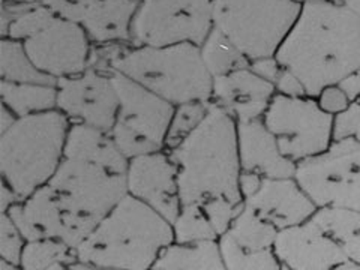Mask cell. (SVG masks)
<instances>
[{
	"mask_svg": "<svg viewBox=\"0 0 360 270\" xmlns=\"http://www.w3.org/2000/svg\"><path fill=\"white\" fill-rule=\"evenodd\" d=\"M275 58L315 98L360 68V18L336 0L305 2Z\"/></svg>",
	"mask_w": 360,
	"mask_h": 270,
	"instance_id": "6da1fadb",
	"label": "cell"
},
{
	"mask_svg": "<svg viewBox=\"0 0 360 270\" xmlns=\"http://www.w3.org/2000/svg\"><path fill=\"white\" fill-rule=\"evenodd\" d=\"M128 164L110 134L71 123L63 160L47 186L71 215L94 229L128 194Z\"/></svg>",
	"mask_w": 360,
	"mask_h": 270,
	"instance_id": "7a4b0ae2",
	"label": "cell"
},
{
	"mask_svg": "<svg viewBox=\"0 0 360 270\" xmlns=\"http://www.w3.org/2000/svg\"><path fill=\"white\" fill-rule=\"evenodd\" d=\"M90 66L127 75L173 105L193 101L210 103L212 99L213 75L202 60L200 45L195 44L167 47L131 42L96 45Z\"/></svg>",
	"mask_w": 360,
	"mask_h": 270,
	"instance_id": "3957f363",
	"label": "cell"
},
{
	"mask_svg": "<svg viewBox=\"0 0 360 270\" xmlns=\"http://www.w3.org/2000/svg\"><path fill=\"white\" fill-rule=\"evenodd\" d=\"M167 152L177 167L182 205L217 197L243 202L238 122L224 108L210 103L200 125Z\"/></svg>",
	"mask_w": 360,
	"mask_h": 270,
	"instance_id": "277c9868",
	"label": "cell"
},
{
	"mask_svg": "<svg viewBox=\"0 0 360 270\" xmlns=\"http://www.w3.org/2000/svg\"><path fill=\"white\" fill-rule=\"evenodd\" d=\"M173 224L127 194L77 246V260L104 270H149L167 245Z\"/></svg>",
	"mask_w": 360,
	"mask_h": 270,
	"instance_id": "5b68a950",
	"label": "cell"
},
{
	"mask_svg": "<svg viewBox=\"0 0 360 270\" xmlns=\"http://www.w3.org/2000/svg\"><path fill=\"white\" fill-rule=\"evenodd\" d=\"M2 33L20 41L38 70L54 80L90 66L94 44L87 33L44 4H4Z\"/></svg>",
	"mask_w": 360,
	"mask_h": 270,
	"instance_id": "8992f818",
	"label": "cell"
},
{
	"mask_svg": "<svg viewBox=\"0 0 360 270\" xmlns=\"http://www.w3.org/2000/svg\"><path fill=\"white\" fill-rule=\"evenodd\" d=\"M71 122L58 108L18 117L0 134V177L20 200L47 185L63 160Z\"/></svg>",
	"mask_w": 360,
	"mask_h": 270,
	"instance_id": "52a82bcc",
	"label": "cell"
},
{
	"mask_svg": "<svg viewBox=\"0 0 360 270\" xmlns=\"http://www.w3.org/2000/svg\"><path fill=\"white\" fill-rule=\"evenodd\" d=\"M302 5L300 0H213V26L250 62L274 58Z\"/></svg>",
	"mask_w": 360,
	"mask_h": 270,
	"instance_id": "ba28073f",
	"label": "cell"
},
{
	"mask_svg": "<svg viewBox=\"0 0 360 270\" xmlns=\"http://www.w3.org/2000/svg\"><path fill=\"white\" fill-rule=\"evenodd\" d=\"M119 95V110L110 137L128 160L165 150L174 107L127 75L111 70Z\"/></svg>",
	"mask_w": 360,
	"mask_h": 270,
	"instance_id": "9c48e42d",
	"label": "cell"
},
{
	"mask_svg": "<svg viewBox=\"0 0 360 270\" xmlns=\"http://www.w3.org/2000/svg\"><path fill=\"white\" fill-rule=\"evenodd\" d=\"M295 179L317 209L360 210V143L333 140L326 150L296 162Z\"/></svg>",
	"mask_w": 360,
	"mask_h": 270,
	"instance_id": "30bf717a",
	"label": "cell"
},
{
	"mask_svg": "<svg viewBox=\"0 0 360 270\" xmlns=\"http://www.w3.org/2000/svg\"><path fill=\"white\" fill-rule=\"evenodd\" d=\"M212 29L213 0H140L131 25V44L201 45Z\"/></svg>",
	"mask_w": 360,
	"mask_h": 270,
	"instance_id": "8fae6325",
	"label": "cell"
},
{
	"mask_svg": "<svg viewBox=\"0 0 360 270\" xmlns=\"http://www.w3.org/2000/svg\"><path fill=\"white\" fill-rule=\"evenodd\" d=\"M263 122L274 134L281 152L295 162L326 150L333 141V116L308 95L288 96L276 92Z\"/></svg>",
	"mask_w": 360,
	"mask_h": 270,
	"instance_id": "7c38bea8",
	"label": "cell"
},
{
	"mask_svg": "<svg viewBox=\"0 0 360 270\" xmlns=\"http://www.w3.org/2000/svg\"><path fill=\"white\" fill-rule=\"evenodd\" d=\"M58 110L71 123L110 134L115 127L119 95L111 70L89 66L82 74L58 80Z\"/></svg>",
	"mask_w": 360,
	"mask_h": 270,
	"instance_id": "4fadbf2b",
	"label": "cell"
},
{
	"mask_svg": "<svg viewBox=\"0 0 360 270\" xmlns=\"http://www.w3.org/2000/svg\"><path fill=\"white\" fill-rule=\"evenodd\" d=\"M278 230L248 207H243L230 229L218 238L225 270H279L274 252Z\"/></svg>",
	"mask_w": 360,
	"mask_h": 270,
	"instance_id": "5bb4252c",
	"label": "cell"
},
{
	"mask_svg": "<svg viewBox=\"0 0 360 270\" xmlns=\"http://www.w3.org/2000/svg\"><path fill=\"white\" fill-rule=\"evenodd\" d=\"M26 240L58 239L75 248L94 229L71 215L45 185L8 212Z\"/></svg>",
	"mask_w": 360,
	"mask_h": 270,
	"instance_id": "9a60e30c",
	"label": "cell"
},
{
	"mask_svg": "<svg viewBox=\"0 0 360 270\" xmlns=\"http://www.w3.org/2000/svg\"><path fill=\"white\" fill-rule=\"evenodd\" d=\"M41 4L80 26L95 45L131 42L140 0H42Z\"/></svg>",
	"mask_w": 360,
	"mask_h": 270,
	"instance_id": "2e32d148",
	"label": "cell"
},
{
	"mask_svg": "<svg viewBox=\"0 0 360 270\" xmlns=\"http://www.w3.org/2000/svg\"><path fill=\"white\" fill-rule=\"evenodd\" d=\"M128 194L143 201L170 221L182 209L179 193L177 167L167 150H158L134 156L128 164Z\"/></svg>",
	"mask_w": 360,
	"mask_h": 270,
	"instance_id": "e0dca14e",
	"label": "cell"
},
{
	"mask_svg": "<svg viewBox=\"0 0 360 270\" xmlns=\"http://www.w3.org/2000/svg\"><path fill=\"white\" fill-rule=\"evenodd\" d=\"M274 252L285 270H332L348 262L340 245L312 218L279 230Z\"/></svg>",
	"mask_w": 360,
	"mask_h": 270,
	"instance_id": "ac0fdd59",
	"label": "cell"
},
{
	"mask_svg": "<svg viewBox=\"0 0 360 270\" xmlns=\"http://www.w3.org/2000/svg\"><path fill=\"white\" fill-rule=\"evenodd\" d=\"M275 94V84L248 66L213 78L210 103L224 108L236 122L242 123L263 119Z\"/></svg>",
	"mask_w": 360,
	"mask_h": 270,
	"instance_id": "d6986e66",
	"label": "cell"
},
{
	"mask_svg": "<svg viewBox=\"0 0 360 270\" xmlns=\"http://www.w3.org/2000/svg\"><path fill=\"white\" fill-rule=\"evenodd\" d=\"M245 205L278 231L311 219L317 210L295 177H264L257 193L245 200Z\"/></svg>",
	"mask_w": 360,
	"mask_h": 270,
	"instance_id": "ffe728a7",
	"label": "cell"
},
{
	"mask_svg": "<svg viewBox=\"0 0 360 270\" xmlns=\"http://www.w3.org/2000/svg\"><path fill=\"white\" fill-rule=\"evenodd\" d=\"M238 143L243 172H254L263 177H295L296 162L281 152L263 119L238 123Z\"/></svg>",
	"mask_w": 360,
	"mask_h": 270,
	"instance_id": "44dd1931",
	"label": "cell"
},
{
	"mask_svg": "<svg viewBox=\"0 0 360 270\" xmlns=\"http://www.w3.org/2000/svg\"><path fill=\"white\" fill-rule=\"evenodd\" d=\"M156 270H225L218 239L172 242L158 255Z\"/></svg>",
	"mask_w": 360,
	"mask_h": 270,
	"instance_id": "7402d4cb",
	"label": "cell"
},
{
	"mask_svg": "<svg viewBox=\"0 0 360 270\" xmlns=\"http://www.w3.org/2000/svg\"><path fill=\"white\" fill-rule=\"evenodd\" d=\"M312 219L340 245L348 262L360 266V210L320 207Z\"/></svg>",
	"mask_w": 360,
	"mask_h": 270,
	"instance_id": "603a6c76",
	"label": "cell"
},
{
	"mask_svg": "<svg viewBox=\"0 0 360 270\" xmlns=\"http://www.w3.org/2000/svg\"><path fill=\"white\" fill-rule=\"evenodd\" d=\"M56 84L0 82V99L17 117L38 115L58 108Z\"/></svg>",
	"mask_w": 360,
	"mask_h": 270,
	"instance_id": "cb8c5ba5",
	"label": "cell"
},
{
	"mask_svg": "<svg viewBox=\"0 0 360 270\" xmlns=\"http://www.w3.org/2000/svg\"><path fill=\"white\" fill-rule=\"evenodd\" d=\"M0 77L2 82L9 83H58L53 77L38 70L20 41L8 37H4L0 42Z\"/></svg>",
	"mask_w": 360,
	"mask_h": 270,
	"instance_id": "d4e9b609",
	"label": "cell"
},
{
	"mask_svg": "<svg viewBox=\"0 0 360 270\" xmlns=\"http://www.w3.org/2000/svg\"><path fill=\"white\" fill-rule=\"evenodd\" d=\"M75 262V248L58 239L44 238L26 242L20 266L25 270H60L70 269Z\"/></svg>",
	"mask_w": 360,
	"mask_h": 270,
	"instance_id": "484cf974",
	"label": "cell"
},
{
	"mask_svg": "<svg viewBox=\"0 0 360 270\" xmlns=\"http://www.w3.org/2000/svg\"><path fill=\"white\" fill-rule=\"evenodd\" d=\"M200 50L202 60H205L213 78L251 65L246 56L215 26H213L206 41L200 45Z\"/></svg>",
	"mask_w": 360,
	"mask_h": 270,
	"instance_id": "4316f807",
	"label": "cell"
},
{
	"mask_svg": "<svg viewBox=\"0 0 360 270\" xmlns=\"http://www.w3.org/2000/svg\"><path fill=\"white\" fill-rule=\"evenodd\" d=\"M176 242H198L218 239V234L201 202H185L173 222Z\"/></svg>",
	"mask_w": 360,
	"mask_h": 270,
	"instance_id": "83f0119b",
	"label": "cell"
},
{
	"mask_svg": "<svg viewBox=\"0 0 360 270\" xmlns=\"http://www.w3.org/2000/svg\"><path fill=\"white\" fill-rule=\"evenodd\" d=\"M209 107L210 103H202V101H193V103L176 105L167 134L165 150L173 149L174 146L188 137L206 117Z\"/></svg>",
	"mask_w": 360,
	"mask_h": 270,
	"instance_id": "f1b7e54d",
	"label": "cell"
},
{
	"mask_svg": "<svg viewBox=\"0 0 360 270\" xmlns=\"http://www.w3.org/2000/svg\"><path fill=\"white\" fill-rule=\"evenodd\" d=\"M26 238L8 213H0V260L20 266Z\"/></svg>",
	"mask_w": 360,
	"mask_h": 270,
	"instance_id": "f546056e",
	"label": "cell"
},
{
	"mask_svg": "<svg viewBox=\"0 0 360 270\" xmlns=\"http://www.w3.org/2000/svg\"><path fill=\"white\" fill-rule=\"evenodd\" d=\"M202 209L207 213V217L215 229L218 238L230 229L231 222L238 217V213L243 207V202H236L225 197L209 198L200 201Z\"/></svg>",
	"mask_w": 360,
	"mask_h": 270,
	"instance_id": "4dcf8cb0",
	"label": "cell"
},
{
	"mask_svg": "<svg viewBox=\"0 0 360 270\" xmlns=\"http://www.w3.org/2000/svg\"><path fill=\"white\" fill-rule=\"evenodd\" d=\"M353 139L360 143V101H353L333 117V140Z\"/></svg>",
	"mask_w": 360,
	"mask_h": 270,
	"instance_id": "1f68e13d",
	"label": "cell"
},
{
	"mask_svg": "<svg viewBox=\"0 0 360 270\" xmlns=\"http://www.w3.org/2000/svg\"><path fill=\"white\" fill-rule=\"evenodd\" d=\"M315 99H317L319 105L328 112V115L333 117L340 115V112H342L348 105L352 104V101L348 99L344 90L338 84L324 87L321 92L315 96Z\"/></svg>",
	"mask_w": 360,
	"mask_h": 270,
	"instance_id": "d6a6232c",
	"label": "cell"
},
{
	"mask_svg": "<svg viewBox=\"0 0 360 270\" xmlns=\"http://www.w3.org/2000/svg\"><path fill=\"white\" fill-rule=\"evenodd\" d=\"M275 87L278 94L283 95H288V96H302L307 95L305 89H303L302 83L299 82V78L296 75H292L291 72L285 71L283 68L279 77L276 78L275 82Z\"/></svg>",
	"mask_w": 360,
	"mask_h": 270,
	"instance_id": "836d02e7",
	"label": "cell"
},
{
	"mask_svg": "<svg viewBox=\"0 0 360 270\" xmlns=\"http://www.w3.org/2000/svg\"><path fill=\"white\" fill-rule=\"evenodd\" d=\"M251 70L254 72H257L258 75H262L266 80L272 82L275 84L276 78L279 77L281 71H283V66L279 65V62L276 60V58H266V59H260V60H254L251 62Z\"/></svg>",
	"mask_w": 360,
	"mask_h": 270,
	"instance_id": "e575fe53",
	"label": "cell"
},
{
	"mask_svg": "<svg viewBox=\"0 0 360 270\" xmlns=\"http://www.w3.org/2000/svg\"><path fill=\"white\" fill-rule=\"evenodd\" d=\"M263 176L254 173V172H243L240 173V180H239V188H240V194L243 197V202L245 200L250 198L251 195H254L258 188H260L262 182H263Z\"/></svg>",
	"mask_w": 360,
	"mask_h": 270,
	"instance_id": "d590c367",
	"label": "cell"
},
{
	"mask_svg": "<svg viewBox=\"0 0 360 270\" xmlns=\"http://www.w3.org/2000/svg\"><path fill=\"white\" fill-rule=\"evenodd\" d=\"M345 95L348 96V99L352 101H359L360 99V68L356 71H353L352 74H348L347 77H344L342 80L338 83Z\"/></svg>",
	"mask_w": 360,
	"mask_h": 270,
	"instance_id": "8d00e7d4",
	"label": "cell"
},
{
	"mask_svg": "<svg viewBox=\"0 0 360 270\" xmlns=\"http://www.w3.org/2000/svg\"><path fill=\"white\" fill-rule=\"evenodd\" d=\"M18 195L14 193L13 188H11L8 184L2 182V193H0V213H6L14 205H17Z\"/></svg>",
	"mask_w": 360,
	"mask_h": 270,
	"instance_id": "74e56055",
	"label": "cell"
},
{
	"mask_svg": "<svg viewBox=\"0 0 360 270\" xmlns=\"http://www.w3.org/2000/svg\"><path fill=\"white\" fill-rule=\"evenodd\" d=\"M18 117L14 115V112L11 111L6 105L2 104V117H0V134L8 131L11 127H13Z\"/></svg>",
	"mask_w": 360,
	"mask_h": 270,
	"instance_id": "f35d334b",
	"label": "cell"
},
{
	"mask_svg": "<svg viewBox=\"0 0 360 270\" xmlns=\"http://www.w3.org/2000/svg\"><path fill=\"white\" fill-rule=\"evenodd\" d=\"M338 4H341L342 6H345L348 11L360 18V0H336Z\"/></svg>",
	"mask_w": 360,
	"mask_h": 270,
	"instance_id": "ab89813d",
	"label": "cell"
},
{
	"mask_svg": "<svg viewBox=\"0 0 360 270\" xmlns=\"http://www.w3.org/2000/svg\"><path fill=\"white\" fill-rule=\"evenodd\" d=\"M42 0H4V4L9 5H33V4H41Z\"/></svg>",
	"mask_w": 360,
	"mask_h": 270,
	"instance_id": "60d3db41",
	"label": "cell"
},
{
	"mask_svg": "<svg viewBox=\"0 0 360 270\" xmlns=\"http://www.w3.org/2000/svg\"><path fill=\"white\" fill-rule=\"evenodd\" d=\"M17 269H20V267L13 263H9V262L0 260V270H17Z\"/></svg>",
	"mask_w": 360,
	"mask_h": 270,
	"instance_id": "b9f144b4",
	"label": "cell"
},
{
	"mask_svg": "<svg viewBox=\"0 0 360 270\" xmlns=\"http://www.w3.org/2000/svg\"><path fill=\"white\" fill-rule=\"evenodd\" d=\"M302 4H305V2H312V0H300Z\"/></svg>",
	"mask_w": 360,
	"mask_h": 270,
	"instance_id": "7bdbcfd3",
	"label": "cell"
},
{
	"mask_svg": "<svg viewBox=\"0 0 360 270\" xmlns=\"http://www.w3.org/2000/svg\"><path fill=\"white\" fill-rule=\"evenodd\" d=\"M359 101H360V99H359Z\"/></svg>",
	"mask_w": 360,
	"mask_h": 270,
	"instance_id": "ee69618b",
	"label": "cell"
}]
</instances>
